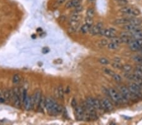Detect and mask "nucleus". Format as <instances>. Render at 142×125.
<instances>
[{"instance_id":"nucleus-25","label":"nucleus","mask_w":142,"mask_h":125,"mask_svg":"<svg viewBox=\"0 0 142 125\" xmlns=\"http://www.w3.org/2000/svg\"><path fill=\"white\" fill-rule=\"evenodd\" d=\"M132 66L130 64H123L122 66V68H121V70L123 71L124 72H127V73H128V72H130L132 70Z\"/></svg>"},{"instance_id":"nucleus-18","label":"nucleus","mask_w":142,"mask_h":125,"mask_svg":"<svg viewBox=\"0 0 142 125\" xmlns=\"http://www.w3.org/2000/svg\"><path fill=\"white\" fill-rule=\"evenodd\" d=\"M100 32H101V30L100 29L97 27V25H93V26L91 27L90 30V33L92 35H99Z\"/></svg>"},{"instance_id":"nucleus-7","label":"nucleus","mask_w":142,"mask_h":125,"mask_svg":"<svg viewBox=\"0 0 142 125\" xmlns=\"http://www.w3.org/2000/svg\"><path fill=\"white\" fill-rule=\"evenodd\" d=\"M130 49L133 51H138L142 50V39H133L129 44Z\"/></svg>"},{"instance_id":"nucleus-28","label":"nucleus","mask_w":142,"mask_h":125,"mask_svg":"<svg viewBox=\"0 0 142 125\" xmlns=\"http://www.w3.org/2000/svg\"><path fill=\"white\" fill-rule=\"evenodd\" d=\"M112 77L113 78V79L114 80V81H116L117 83H121L122 81V78H121V76L116 73L114 74V75L112 76Z\"/></svg>"},{"instance_id":"nucleus-43","label":"nucleus","mask_w":142,"mask_h":125,"mask_svg":"<svg viewBox=\"0 0 142 125\" xmlns=\"http://www.w3.org/2000/svg\"><path fill=\"white\" fill-rule=\"evenodd\" d=\"M70 87H68V88H67V92H66V93H68L69 92H70Z\"/></svg>"},{"instance_id":"nucleus-33","label":"nucleus","mask_w":142,"mask_h":125,"mask_svg":"<svg viewBox=\"0 0 142 125\" xmlns=\"http://www.w3.org/2000/svg\"><path fill=\"white\" fill-rule=\"evenodd\" d=\"M99 62L101 64H104V65H107V64H109V61L107 60V58H102L99 59Z\"/></svg>"},{"instance_id":"nucleus-42","label":"nucleus","mask_w":142,"mask_h":125,"mask_svg":"<svg viewBox=\"0 0 142 125\" xmlns=\"http://www.w3.org/2000/svg\"><path fill=\"white\" fill-rule=\"evenodd\" d=\"M114 61H116V62H121V60L119 58H114Z\"/></svg>"},{"instance_id":"nucleus-5","label":"nucleus","mask_w":142,"mask_h":125,"mask_svg":"<svg viewBox=\"0 0 142 125\" xmlns=\"http://www.w3.org/2000/svg\"><path fill=\"white\" fill-rule=\"evenodd\" d=\"M128 89L130 92L136 96L138 99H142V90L139 85L135 83H132L128 86Z\"/></svg>"},{"instance_id":"nucleus-24","label":"nucleus","mask_w":142,"mask_h":125,"mask_svg":"<svg viewBox=\"0 0 142 125\" xmlns=\"http://www.w3.org/2000/svg\"><path fill=\"white\" fill-rule=\"evenodd\" d=\"M90 28H91V27L89 26V25H88L85 23V25H82V27L80 29V31H81V32H82L83 34H86L87 32H90Z\"/></svg>"},{"instance_id":"nucleus-1","label":"nucleus","mask_w":142,"mask_h":125,"mask_svg":"<svg viewBox=\"0 0 142 125\" xmlns=\"http://www.w3.org/2000/svg\"><path fill=\"white\" fill-rule=\"evenodd\" d=\"M46 108L47 113L50 115H58L63 111L62 107L56 104L51 97H47L46 99Z\"/></svg>"},{"instance_id":"nucleus-13","label":"nucleus","mask_w":142,"mask_h":125,"mask_svg":"<svg viewBox=\"0 0 142 125\" xmlns=\"http://www.w3.org/2000/svg\"><path fill=\"white\" fill-rule=\"evenodd\" d=\"M42 95H41V92L39 90H37L34 93V95L32 96L33 98V100H34V106H37L38 107V105L39 104V102L41 101V99Z\"/></svg>"},{"instance_id":"nucleus-19","label":"nucleus","mask_w":142,"mask_h":125,"mask_svg":"<svg viewBox=\"0 0 142 125\" xmlns=\"http://www.w3.org/2000/svg\"><path fill=\"white\" fill-rule=\"evenodd\" d=\"M129 23L134 25H141L142 23V20L140 18H135V17H131L130 21Z\"/></svg>"},{"instance_id":"nucleus-21","label":"nucleus","mask_w":142,"mask_h":125,"mask_svg":"<svg viewBox=\"0 0 142 125\" xmlns=\"http://www.w3.org/2000/svg\"><path fill=\"white\" fill-rule=\"evenodd\" d=\"M44 107H46V98L44 96H42L39 104L38 105V108L40 110H43Z\"/></svg>"},{"instance_id":"nucleus-4","label":"nucleus","mask_w":142,"mask_h":125,"mask_svg":"<svg viewBox=\"0 0 142 125\" xmlns=\"http://www.w3.org/2000/svg\"><path fill=\"white\" fill-rule=\"evenodd\" d=\"M120 12L124 15H126L130 17H136L140 14V11L138 8H133L130 6L123 7L120 10Z\"/></svg>"},{"instance_id":"nucleus-22","label":"nucleus","mask_w":142,"mask_h":125,"mask_svg":"<svg viewBox=\"0 0 142 125\" xmlns=\"http://www.w3.org/2000/svg\"><path fill=\"white\" fill-rule=\"evenodd\" d=\"M58 96H59V99H63L64 98V92L63 87L61 85H60L58 88Z\"/></svg>"},{"instance_id":"nucleus-37","label":"nucleus","mask_w":142,"mask_h":125,"mask_svg":"<svg viewBox=\"0 0 142 125\" xmlns=\"http://www.w3.org/2000/svg\"><path fill=\"white\" fill-rule=\"evenodd\" d=\"M71 106L73 107V108H75V107L77 106V102H76V99H75V98H73V99H72L71 102Z\"/></svg>"},{"instance_id":"nucleus-10","label":"nucleus","mask_w":142,"mask_h":125,"mask_svg":"<svg viewBox=\"0 0 142 125\" xmlns=\"http://www.w3.org/2000/svg\"><path fill=\"white\" fill-rule=\"evenodd\" d=\"M23 105H24V107L25 109V110H29L31 109L34 108V100H33V98L30 97L28 96L27 97V98L25 99L24 101H23Z\"/></svg>"},{"instance_id":"nucleus-27","label":"nucleus","mask_w":142,"mask_h":125,"mask_svg":"<svg viewBox=\"0 0 142 125\" xmlns=\"http://www.w3.org/2000/svg\"><path fill=\"white\" fill-rule=\"evenodd\" d=\"M95 15V10L93 8H89L87 11V17L93 18Z\"/></svg>"},{"instance_id":"nucleus-2","label":"nucleus","mask_w":142,"mask_h":125,"mask_svg":"<svg viewBox=\"0 0 142 125\" xmlns=\"http://www.w3.org/2000/svg\"><path fill=\"white\" fill-rule=\"evenodd\" d=\"M119 93L122 97V99L123 102H128L129 101H132L134 102L138 101V98L130 92L128 87L126 86H121L119 87Z\"/></svg>"},{"instance_id":"nucleus-15","label":"nucleus","mask_w":142,"mask_h":125,"mask_svg":"<svg viewBox=\"0 0 142 125\" xmlns=\"http://www.w3.org/2000/svg\"><path fill=\"white\" fill-rule=\"evenodd\" d=\"M81 0H70L68 2H67L66 4V8H74L76 6L80 5Z\"/></svg>"},{"instance_id":"nucleus-36","label":"nucleus","mask_w":142,"mask_h":125,"mask_svg":"<svg viewBox=\"0 0 142 125\" xmlns=\"http://www.w3.org/2000/svg\"><path fill=\"white\" fill-rule=\"evenodd\" d=\"M75 13H79L81 11H82L83 10V6H81L80 5H79L78 6H76V7H75Z\"/></svg>"},{"instance_id":"nucleus-14","label":"nucleus","mask_w":142,"mask_h":125,"mask_svg":"<svg viewBox=\"0 0 142 125\" xmlns=\"http://www.w3.org/2000/svg\"><path fill=\"white\" fill-rule=\"evenodd\" d=\"M131 17H125V18H121L116 19L113 22L114 25H125L129 23L130 21Z\"/></svg>"},{"instance_id":"nucleus-23","label":"nucleus","mask_w":142,"mask_h":125,"mask_svg":"<svg viewBox=\"0 0 142 125\" xmlns=\"http://www.w3.org/2000/svg\"><path fill=\"white\" fill-rule=\"evenodd\" d=\"M3 96L5 99L6 102H9L11 100V94H10V90H6L3 92Z\"/></svg>"},{"instance_id":"nucleus-39","label":"nucleus","mask_w":142,"mask_h":125,"mask_svg":"<svg viewBox=\"0 0 142 125\" xmlns=\"http://www.w3.org/2000/svg\"><path fill=\"white\" fill-rule=\"evenodd\" d=\"M42 52L44 54L48 53V52H49V48H47V47H44V48H43L42 51Z\"/></svg>"},{"instance_id":"nucleus-30","label":"nucleus","mask_w":142,"mask_h":125,"mask_svg":"<svg viewBox=\"0 0 142 125\" xmlns=\"http://www.w3.org/2000/svg\"><path fill=\"white\" fill-rule=\"evenodd\" d=\"M111 65L112 66V67H114V68L119 69V70H121V68H122V64H121V62H116V61H114L111 64Z\"/></svg>"},{"instance_id":"nucleus-34","label":"nucleus","mask_w":142,"mask_h":125,"mask_svg":"<svg viewBox=\"0 0 142 125\" xmlns=\"http://www.w3.org/2000/svg\"><path fill=\"white\" fill-rule=\"evenodd\" d=\"M20 81V76H19V75L16 74V75H14L13 77V83H15V84L18 83Z\"/></svg>"},{"instance_id":"nucleus-32","label":"nucleus","mask_w":142,"mask_h":125,"mask_svg":"<svg viewBox=\"0 0 142 125\" xmlns=\"http://www.w3.org/2000/svg\"><path fill=\"white\" fill-rule=\"evenodd\" d=\"M111 41L114 42L116 43V44H122V41H121V37H112L111 38Z\"/></svg>"},{"instance_id":"nucleus-17","label":"nucleus","mask_w":142,"mask_h":125,"mask_svg":"<svg viewBox=\"0 0 142 125\" xmlns=\"http://www.w3.org/2000/svg\"><path fill=\"white\" fill-rule=\"evenodd\" d=\"M93 104H94V107L95 110L99 111H103L102 104H101V101H100L99 99H93Z\"/></svg>"},{"instance_id":"nucleus-16","label":"nucleus","mask_w":142,"mask_h":125,"mask_svg":"<svg viewBox=\"0 0 142 125\" xmlns=\"http://www.w3.org/2000/svg\"><path fill=\"white\" fill-rule=\"evenodd\" d=\"M132 37L133 39H142V30H138V31L132 32Z\"/></svg>"},{"instance_id":"nucleus-9","label":"nucleus","mask_w":142,"mask_h":125,"mask_svg":"<svg viewBox=\"0 0 142 125\" xmlns=\"http://www.w3.org/2000/svg\"><path fill=\"white\" fill-rule=\"evenodd\" d=\"M85 108L80 105H77L75 107V117L78 121L83 120L85 116Z\"/></svg>"},{"instance_id":"nucleus-35","label":"nucleus","mask_w":142,"mask_h":125,"mask_svg":"<svg viewBox=\"0 0 142 125\" xmlns=\"http://www.w3.org/2000/svg\"><path fill=\"white\" fill-rule=\"evenodd\" d=\"M134 74L136 76H137L140 79L142 80V72L138 70L137 69H135V70L134 71Z\"/></svg>"},{"instance_id":"nucleus-8","label":"nucleus","mask_w":142,"mask_h":125,"mask_svg":"<svg viewBox=\"0 0 142 125\" xmlns=\"http://www.w3.org/2000/svg\"><path fill=\"white\" fill-rule=\"evenodd\" d=\"M101 104H102L103 111L110 112L114 109L113 105L112 104V102L107 98H104L102 100Z\"/></svg>"},{"instance_id":"nucleus-41","label":"nucleus","mask_w":142,"mask_h":125,"mask_svg":"<svg viewBox=\"0 0 142 125\" xmlns=\"http://www.w3.org/2000/svg\"><path fill=\"white\" fill-rule=\"evenodd\" d=\"M65 1H66V0H58V1H57V3H58L59 5H62L63 3H64V2H65Z\"/></svg>"},{"instance_id":"nucleus-20","label":"nucleus","mask_w":142,"mask_h":125,"mask_svg":"<svg viewBox=\"0 0 142 125\" xmlns=\"http://www.w3.org/2000/svg\"><path fill=\"white\" fill-rule=\"evenodd\" d=\"M107 47H108L109 49H111V50H116V49H118V48H119V44L111 41V42L108 43Z\"/></svg>"},{"instance_id":"nucleus-26","label":"nucleus","mask_w":142,"mask_h":125,"mask_svg":"<svg viewBox=\"0 0 142 125\" xmlns=\"http://www.w3.org/2000/svg\"><path fill=\"white\" fill-rule=\"evenodd\" d=\"M81 18V15H79L78 13H75L73 14L70 17V20L71 21H79V20H80Z\"/></svg>"},{"instance_id":"nucleus-38","label":"nucleus","mask_w":142,"mask_h":125,"mask_svg":"<svg viewBox=\"0 0 142 125\" xmlns=\"http://www.w3.org/2000/svg\"><path fill=\"white\" fill-rule=\"evenodd\" d=\"M100 44L102 46H105L108 44V42H107V40L103 39L102 40V41H101V42H100Z\"/></svg>"},{"instance_id":"nucleus-29","label":"nucleus","mask_w":142,"mask_h":125,"mask_svg":"<svg viewBox=\"0 0 142 125\" xmlns=\"http://www.w3.org/2000/svg\"><path fill=\"white\" fill-rule=\"evenodd\" d=\"M85 23L87 24L89 26L92 27L93 26V18H90V17H87L85 19Z\"/></svg>"},{"instance_id":"nucleus-31","label":"nucleus","mask_w":142,"mask_h":125,"mask_svg":"<svg viewBox=\"0 0 142 125\" xmlns=\"http://www.w3.org/2000/svg\"><path fill=\"white\" fill-rule=\"evenodd\" d=\"M103 70H104V72H105L107 75H109V76H112L114 75V74L115 73L114 72H113L112 70H110V69L109 68H104V69H103Z\"/></svg>"},{"instance_id":"nucleus-6","label":"nucleus","mask_w":142,"mask_h":125,"mask_svg":"<svg viewBox=\"0 0 142 125\" xmlns=\"http://www.w3.org/2000/svg\"><path fill=\"white\" fill-rule=\"evenodd\" d=\"M13 90V97L12 101L13 102L15 107L19 109L21 105V99L20 97L21 92L18 88H15Z\"/></svg>"},{"instance_id":"nucleus-40","label":"nucleus","mask_w":142,"mask_h":125,"mask_svg":"<svg viewBox=\"0 0 142 125\" xmlns=\"http://www.w3.org/2000/svg\"><path fill=\"white\" fill-rule=\"evenodd\" d=\"M136 69L141 71V72H142V64H139V63H138V64L136 66Z\"/></svg>"},{"instance_id":"nucleus-3","label":"nucleus","mask_w":142,"mask_h":125,"mask_svg":"<svg viewBox=\"0 0 142 125\" xmlns=\"http://www.w3.org/2000/svg\"><path fill=\"white\" fill-rule=\"evenodd\" d=\"M108 95L116 104H120L121 102H123L120 93L113 88L108 89Z\"/></svg>"},{"instance_id":"nucleus-12","label":"nucleus","mask_w":142,"mask_h":125,"mask_svg":"<svg viewBox=\"0 0 142 125\" xmlns=\"http://www.w3.org/2000/svg\"><path fill=\"white\" fill-rule=\"evenodd\" d=\"M103 35L107 38H112L116 36V31L114 28H109L108 29H104Z\"/></svg>"},{"instance_id":"nucleus-11","label":"nucleus","mask_w":142,"mask_h":125,"mask_svg":"<svg viewBox=\"0 0 142 125\" xmlns=\"http://www.w3.org/2000/svg\"><path fill=\"white\" fill-rule=\"evenodd\" d=\"M122 29L126 31H129V32H134V31H138V30L142 29V26L141 25H138L127 23V24H125L122 27Z\"/></svg>"}]
</instances>
